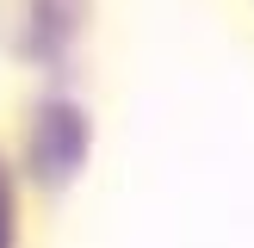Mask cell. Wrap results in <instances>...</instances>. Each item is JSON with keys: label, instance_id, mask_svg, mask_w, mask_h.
<instances>
[{"label": "cell", "instance_id": "6da1fadb", "mask_svg": "<svg viewBox=\"0 0 254 248\" xmlns=\"http://www.w3.org/2000/svg\"><path fill=\"white\" fill-rule=\"evenodd\" d=\"M0 248H6V198H0Z\"/></svg>", "mask_w": 254, "mask_h": 248}]
</instances>
